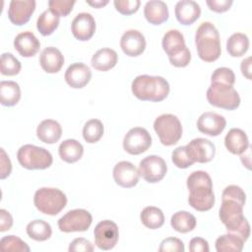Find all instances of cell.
Returning a JSON list of instances; mask_svg holds the SVG:
<instances>
[{
    "label": "cell",
    "mask_w": 252,
    "mask_h": 252,
    "mask_svg": "<svg viewBox=\"0 0 252 252\" xmlns=\"http://www.w3.org/2000/svg\"><path fill=\"white\" fill-rule=\"evenodd\" d=\"M198 56L205 62L216 61L220 53V37L218 29L211 22L202 23L195 33Z\"/></svg>",
    "instance_id": "cell-3"
},
{
    "label": "cell",
    "mask_w": 252,
    "mask_h": 252,
    "mask_svg": "<svg viewBox=\"0 0 252 252\" xmlns=\"http://www.w3.org/2000/svg\"><path fill=\"white\" fill-rule=\"evenodd\" d=\"M225 148L233 155H241L249 147V140L246 133L239 128H232L224 138Z\"/></svg>",
    "instance_id": "cell-26"
},
{
    "label": "cell",
    "mask_w": 252,
    "mask_h": 252,
    "mask_svg": "<svg viewBox=\"0 0 252 252\" xmlns=\"http://www.w3.org/2000/svg\"><path fill=\"white\" fill-rule=\"evenodd\" d=\"M189 250L191 252H209V243L202 237H194L189 242Z\"/></svg>",
    "instance_id": "cell-48"
},
{
    "label": "cell",
    "mask_w": 252,
    "mask_h": 252,
    "mask_svg": "<svg viewBox=\"0 0 252 252\" xmlns=\"http://www.w3.org/2000/svg\"><path fill=\"white\" fill-rule=\"evenodd\" d=\"M92 221L93 218L90 212L84 209H75L67 212L58 220V227L63 232L86 231Z\"/></svg>",
    "instance_id": "cell-10"
},
{
    "label": "cell",
    "mask_w": 252,
    "mask_h": 252,
    "mask_svg": "<svg viewBox=\"0 0 252 252\" xmlns=\"http://www.w3.org/2000/svg\"><path fill=\"white\" fill-rule=\"evenodd\" d=\"M34 9V0H12L9 4L8 18L12 24L22 26L30 21Z\"/></svg>",
    "instance_id": "cell-15"
},
{
    "label": "cell",
    "mask_w": 252,
    "mask_h": 252,
    "mask_svg": "<svg viewBox=\"0 0 252 252\" xmlns=\"http://www.w3.org/2000/svg\"><path fill=\"white\" fill-rule=\"evenodd\" d=\"M59 16L53 13L50 9L43 11L36 21V28L38 32L46 36L50 35L59 25Z\"/></svg>",
    "instance_id": "cell-34"
},
{
    "label": "cell",
    "mask_w": 252,
    "mask_h": 252,
    "mask_svg": "<svg viewBox=\"0 0 252 252\" xmlns=\"http://www.w3.org/2000/svg\"><path fill=\"white\" fill-rule=\"evenodd\" d=\"M74 0H50L48 1L49 9L59 17L69 15L75 5Z\"/></svg>",
    "instance_id": "cell-42"
},
{
    "label": "cell",
    "mask_w": 252,
    "mask_h": 252,
    "mask_svg": "<svg viewBox=\"0 0 252 252\" xmlns=\"http://www.w3.org/2000/svg\"><path fill=\"white\" fill-rule=\"evenodd\" d=\"M249 48V38L245 33L235 32L231 34L226 41V50L232 57L244 55Z\"/></svg>",
    "instance_id": "cell-31"
},
{
    "label": "cell",
    "mask_w": 252,
    "mask_h": 252,
    "mask_svg": "<svg viewBox=\"0 0 252 252\" xmlns=\"http://www.w3.org/2000/svg\"><path fill=\"white\" fill-rule=\"evenodd\" d=\"M64 78L71 88L82 89L91 81L92 71L88 65L82 62H76L67 68Z\"/></svg>",
    "instance_id": "cell-20"
},
{
    "label": "cell",
    "mask_w": 252,
    "mask_h": 252,
    "mask_svg": "<svg viewBox=\"0 0 252 252\" xmlns=\"http://www.w3.org/2000/svg\"><path fill=\"white\" fill-rule=\"evenodd\" d=\"M140 219L142 223L150 229L159 228L164 223V215L162 211L154 206L144 208L140 214Z\"/></svg>",
    "instance_id": "cell-32"
},
{
    "label": "cell",
    "mask_w": 252,
    "mask_h": 252,
    "mask_svg": "<svg viewBox=\"0 0 252 252\" xmlns=\"http://www.w3.org/2000/svg\"><path fill=\"white\" fill-rule=\"evenodd\" d=\"M21 62L12 53H2L0 60V71L4 76H15L20 73Z\"/></svg>",
    "instance_id": "cell-38"
},
{
    "label": "cell",
    "mask_w": 252,
    "mask_h": 252,
    "mask_svg": "<svg viewBox=\"0 0 252 252\" xmlns=\"http://www.w3.org/2000/svg\"><path fill=\"white\" fill-rule=\"evenodd\" d=\"M174 14L180 24L189 26L199 19L201 8L199 4L193 0H181L176 3Z\"/></svg>",
    "instance_id": "cell-21"
},
{
    "label": "cell",
    "mask_w": 252,
    "mask_h": 252,
    "mask_svg": "<svg viewBox=\"0 0 252 252\" xmlns=\"http://www.w3.org/2000/svg\"><path fill=\"white\" fill-rule=\"evenodd\" d=\"M87 3L94 8H101L108 4L107 0H95V1H87Z\"/></svg>",
    "instance_id": "cell-51"
},
{
    "label": "cell",
    "mask_w": 252,
    "mask_h": 252,
    "mask_svg": "<svg viewBox=\"0 0 252 252\" xmlns=\"http://www.w3.org/2000/svg\"><path fill=\"white\" fill-rule=\"evenodd\" d=\"M232 0H207L206 4L210 10L216 13H223L227 11L232 5Z\"/></svg>",
    "instance_id": "cell-47"
},
{
    "label": "cell",
    "mask_w": 252,
    "mask_h": 252,
    "mask_svg": "<svg viewBox=\"0 0 252 252\" xmlns=\"http://www.w3.org/2000/svg\"><path fill=\"white\" fill-rule=\"evenodd\" d=\"M187 188L189 190L188 203L199 212H206L215 204L213 182L211 176L203 170L193 171L187 177Z\"/></svg>",
    "instance_id": "cell-1"
},
{
    "label": "cell",
    "mask_w": 252,
    "mask_h": 252,
    "mask_svg": "<svg viewBox=\"0 0 252 252\" xmlns=\"http://www.w3.org/2000/svg\"><path fill=\"white\" fill-rule=\"evenodd\" d=\"M196 223V218L186 211L176 212L170 219V224L172 228L181 233L192 231L195 228Z\"/></svg>",
    "instance_id": "cell-30"
},
{
    "label": "cell",
    "mask_w": 252,
    "mask_h": 252,
    "mask_svg": "<svg viewBox=\"0 0 252 252\" xmlns=\"http://www.w3.org/2000/svg\"><path fill=\"white\" fill-rule=\"evenodd\" d=\"M39 64L41 68L49 74L57 73L64 64V56L62 52L53 46L45 47L39 55Z\"/></svg>",
    "instance_id": "cell-23"
},
{
    "label": "cell",
    "mask_w": 252,
    "mask_h": 252,
    "mask_svg": "<svg viewBox=\"0 0 252 252\" xmlns=\"http://www.w3.org/2000/svg\"><path fill=\"white\" fill-rule=\"evenodd\" d=\"M95 245L101 250L112 249L119 238L118 226L109 220L99 221L94 230Z\"/></svg>",
    "instance_id": "cell-13"
},
{
    "label": "cell",
    "mask_w": 252,
    "mask_h": 252,
    "mask_svg": "<svg viewBox=\"0 0 252 252\" xmlns=\"http://www.w3.org/2000/svg\"><path fill=\"white\" fill-rule=\"evenodd\" d=\"M104 132L103 124L98 119H90L83 128V137L87 143L93 144L98 142Z\"/></svg>",
    "instance_id": "cell-36"
},
{
    "label": "cell",
    "mask_w": 252,
    "mask_h": 252,
    "mask_svg": "<svg viewBox=\"0 0 252 252\" xmlns=\"http://www.w3.org/2000/svg\"><path fill=\"white\" fill-rule=\"evenodd\" d=\"M33 203L40 213L48 216H56L66 207L67 197L57 188L42 187L35 191Z\"/></svg>",
    "instance_id": "cell-6"
},
{
    "label": "cell",
    "mask_w": 252,
    "mask_h": 252,
    "mask_svg": "<svg viewBox=\"0 0 252 252\" xmlns=\"http://www.w3.org/2000/svg\"><path fill=\"white\" fill-rule=\"evenodd\" d=\"M183 242L176 237H167L160 242L159 252H184Z\"/></svg>",
    "instance_id": "cell-44"
},
{
    "label": "cell",
    "mask_w": 252,
    "mask_h": 252,
    "mask_svg": "<svg viewBox=\"0 0 252 252\" xmlns=\"http://www.w3.org/2000/svg\"><path fill=\"white\" fill-rule=\"evenodd\" d=\"M58 153L62 160L68 163H74L82 158L84 154V147L75 139H67L60 144Z\"/></svg>",
    "instance_id": "cell-28"
},
{
    "label": "cell",
    "mask_w": 252,
    "mask_h": 252,
    "mask_svg": "<svg viewBox=\"0 0 252 252\" xmlns=\"http://www.w3.org/2000/svg\"><path fill=\"white\" fill-rule=\"evenodd\" d=\"M226 126L225 118L216 112L206 111L202 113L197 120L198 130L206 135L216 137L224 130Z\"/></svg>",
    "instance_id": "cell-16"
},
{
    "label": "cell",
    "mask_w": 252,
    "mask_h": 252,
    "mask_svg": "<svg viewBox=\"0 0 252 252\" xmlns=\"http://www.w3.org/2000/svg\"><path fill=\"white\" fill-rule=\"evenodd\" d=\"M0 178L5 179L12 171V163L3 148L0 149Z\"/></svg>",
    "instance_id": "cell-46"
},
{
    "label": "cell",
    "mask_w": 252,
    "mask_h": 252,
    "mask_svg": "<svg viewBox=\"0 0 252 252\" xmlns=\"http://www.w3.org/2000/svg\"><path fill=\"white\" fill-rule=\"evenodd\" d=\"M244 241L237 235L227 232L217 238L216 250L218 252H240L243 249Z\"/></svg>",
    "instance_id": "cell-35"
},
{
    "label": "cell",
    "mask_w": 252,
    "mask_h": 252,
    "mask_svg": "<svg viewBox=\"0 0 252 252\" xmlns=\"http://www.w3.org/2000/svg\"><path fill=\"white\" fill-rule=\"evenodd\" d=\"M120 47L122 51L130 57L139 56L146 48L145 36L137 30H128L120 38Z\"/></svg>",
    "instance_id": "cell-19"
},
{
    "label": "cell",
    "mask_w": 252,
    "mask_h": 252,
    "mask_svg": "<svg viewBox=\"0 0 252 252\" xmlns=\"http://www.w3.org/2000/svg\"><path fill=\"white\" fill-rule=\"evenodd\" d=\"M154 129L163 146L177 144L182 136V125L177 116L173 114H161L154 122Z\"/></svg>",
    "instance_id": "cell-9"
},
{
    "label": "cell",
    "mask_w": 252,
    "mask_h": 252,
    "mask_svg": "<svg viewBox=\"0 0 252 252\" xmlns=\"http://www.w3.org/2000/svg\"><path fill=\"white\" fill-rule=\"evenodd\" d=\"M95 21L90 13H79L73 19L71 24V31L75 38L86 41L93 37L95 32Z\"/></svg>",
    "instance_id": "cell-18"
},
{
    "label": "cell",
    "mask_w": 252,
    "mask_h": 252,
    "mask_svg": "<svg viewBox=\"0 0 252 252\" xmlns=\"http://www.w3.org/2000/svg\"><path fill=\"white\" fill-rule=\"evenodd\" d=\"M140 176L149 183H157L160 181L166 174L167 165L162 158L151 155L144 158L138 167Z\"/></svg>",
    "instance_id": "cell-11"
},
{
    "label": "cell",
    "mask_w": 252,
    "mask_h": 252,
    "mask_svg": "<svg viewBox=\"0 0 252 252\" xmlns=\"http://www.w3.org/2000/svg\"><path fill=\"white\" fill-rule=\"evenodd\" d=\"M0 248L4 252H29V245L16 235H6L0 240Z\"/></svg>",
    "instance_id": "cell-37"
},
{
    "label": "cell",
    "mask_w": 252,
    "mask_h": 252,
    "mask_svg": "<svg viewBox=\"0 0 252 252\" xmlns=\"http://www.w3.org/2000/svg\"><path fill=\"white\" fill-rule=\"evenodd\" d=\"M118 60V55L115 50L111 48H101L98 49L92 57L91 64L92 66L101 72H106L112 69Z\"/></svg>",
    "instance_id": "cell-27"
},
{
    "label": "cell",
    "mask_w": 252,
    "mask_h": 252,
    "mask_svg": "<svg viewBox=\"0 0 252 252\" xmlns=\"http://www.w3.org/2000/svg\"><path fill=\"white\" fill-rule=\"evenodd\" d=\"M221 200H231L244 206L246 202V195L243 189L237 185L226 186L221 194Z\"/></svg>",
    "instance_id": "cell-41"
},
{
    "label": "cell",
    "mask_w": 252,
    "mask_h": 252,
    "mask_svg": "<svg viewBox=\"0 0 252 252\" xmlns=\"http://www.w3.org/2000/svg\"><path fill=\"white\" fill-rule=\"evenodd\" d=\"M21 98V89L14 81L0 82V102L4 106H14Z\"/></svg>",
    "instance_id": "cell-29"
},
{
    "label": "cell",
    "mask_w": 252,
    "mask_h": 252,
    "mask_svg": "<svg viewBox=\"0 0 252 252\" xmlns=\"http://www.w3.org/2000/svg\"><path fill=\"white\" fill-rule=\"evenodd\" d=\"M144 15L152 25H160L168 19V8L165 2L160 0L148 1L144 7Z\"/></svg>",
    "instance_id": "cell-24"
},
{
    "label": "cell",
    "mask_w": 252,
    "mask_h": 252,
    "mask_svg": "<svg viewBox=\"0 0 252 252\" xmlns=\"http://www.w3.org/2000/svg\"><path fill=\"white\" fill-rule=\"evenodd\" d=\"M19 163L27 169H45L53 161L52 155L44 148L27 144L22 146L17 153Z\"/></svg>",
    "instance_id": "cell-7"
},
{
    "label": "cell",
    "mask_w": 252,
    "mask_h": 252,
    "mask_svg": "<svg viewBox=\"0 0 252 252\" xmlns=\"http://www.w3.org/2000/svg\"><path fill=\"white\" fill-rule=\"evenodd\" d=\"M227 232L237 235L244 242L250 235V224L243 215V206L235 201L222 200L219 213Z\"/></svg>",
    "instance_id": "cell-4"
},
{
    "label": "cell",
    "mask_w": 252,
    "mask_h": 252,
    "mask_svg": "<svg viewBox=\"0 0 252 252\" xmlns=\"http://www.w3.org/2000/svg\"><path fill=\"white\" fill-rule=\"evenodd\" d=\"M162 48L169 62L175 67H186L191 60V52L185 45L183 34L178 30H169L162 37Z\"/></svg>",
    "instance_id": "cell-5"
},
{
    "label": "cell",
    "mask_w": 252,
    "mask_h": 252,
    "mask_svg": "<svg viewBox=\"0 0 252 252\" xmlns=\"http://www.w3.org/2000/svg\"><path fill=\"white\" fill-rule=\"evenodd\" d=\"M115 9L122 15H132L136 13L141 5L140 0H115L113 2Z\"/></svg>",
    "instance_id": "cell-43"
},
{
    "label": "cell",
    "mask_w": 252,
    "mask_h": 252,
    "mask_svg": "<svg viewBox=\"0 0 252 252\" xmlns=\"http://www.w3.org/2000/svg\"><path fill=\"white\" fill-rule=\"evenodd\" d=\"M185 147L189 157L194 162H209L214 158L216 154L215 145L205 138L193 139Z\"/></svg>",
    "instance_id": "cell-14"
},
{
    "label": "cell",
    "mask_w": 252,
    "mask_h": 252,
    "mask_svg": "<svg viewBox=\"0 0 252 252\" xmlns=\"http://www.w3.org/2000/svg\"><path fill=\"white\" fill-rule=\"evenodd\" d=\"M62 135L61 125L53 119L42 120L36 128L37 138L45 144H54L59 141Z\"/></svg>",
    "instance_id": "cell-25"
},
{
    "label": "cell",
    "mask_w": 252,
    "mask_h": 252,
    "mask_svg": "<svg viewBox=\"0 0 252 252\" xmlns=\"http://www.w3.org/2000/svg\"><path fill=\"white\" fill-rule=\"evenodd\" d=\"M131 90L140 100L158 102L168 95L169 84L160 76L140 75L133 80Z\"/></svg>",
    "instance_id": "cell-2"
},
{
    "label": "cell",
    "mask_w": 252,
    "mask_h": 252,
    "mask_svg": "<svg viewBox=\"0 0 252 252\" xmlns=\"http://www.w3.org/2000/svg\"><path fill=\"white\" fill-rule=\"evenodd\" d=\"M235 82V75L230 68L220 67L217 68L211 76V84L219 83L227 86H232Z\"/></svg>",
    "instance_id": "cell-39"
},
{
    "label": "cell",
    "mask_w": 252,
    "mask_h": 252,
    "mask_svg": "<svg viewBox=\"0 0 252 252\" xmlns=\"http://www.w3.org/2000/svg\"><path fill=\"white\" fill-rule=\"evenodd\" d=\"M26 229L28 235L35 241H45L52 234L51 225L42 220H32L28 223Z\"/></svg>",
    "instance_id": "cell-33"
},
{
    "label": "cell",
    "mask_w": 252,
    "mask_h": 252,
    "mask_svg": "<svg viewBox=\"0 0 252 252\" xmlns=\"http://www.w3.org/2000/svg\"><path fill=\"white\" fill-rule=\"evenodd\" d=\"M13 225V218L11 214L5 209L0 210V231L9 230Z\"/></svg>",
    "instance_id": "cell-49"
},
{
    "label": "cell",
    "mask_w": 252,
    "mask_h": 252,
    "mask_svg": "<svg viewBox=\"0 0 252 252\" xmlns=\"http://www.w3.org/2000/svg\"><path fill=\"white\" fill-rule=\"evenodd\" d=\"M14 47L23 57L34 56L40 47V42L32 32H23L14 39Z\"/></svg>",
    "instance_id": "cell-22"
},
{
    "label": "cell",
    "mask_w": 252,
    "mask_h": 252,
    "mask_svg": "<svg viewBox=\"0 0 252 252\" xmlns=\"http://www.w3.org/2000/svg\"><path fill=\"white\" fill-rule=\"evenodd\" d=\"M209 103L213 106L233 110L240 104V96L232 86L213 83L206 94Z\"/></svg>",
    "instance_id": "cell-8"
},
{
    "label": "cell",
    "mask_w": 252,
    "mask_h": 252,
    "mask_svg": "<svg viewBox=\"0 0 252 252\" xmlns=\"http://www.w3.org/2000/svg\"><path fill=\"white\" fill-rule=\"evenodd\" d=\"M240 69L242 75L248 80H251V57H247L242 60Z\"/></svg>",
    "instance_id": "cell-50"
},
{
    "label": "cell",
    "mask_w": 252,
    "mask_h": 252,
    "mask_svg": "<svg viewBox=\"0 0 252 252\" xmlns=\"http://www.w3.org/2000/svg\"><path fill=\"white\" fill-rule=\"evenodd\" d=\"M152 145L150 133L142 127L131 128L123 139V149L130 155L145 153Z\"/></svg>",
    "instance_id": "cell-12"
},
{
    "label": "cell",
    "mask_w": 252,
    "mask_h": 252,
    "mask_svg": "<svg viewBox=\"0 0 252 252\" xmlns=\"http://www.w3.org/2000/svg\"><path fill=\"white\" fill-rule=\"evenodd\" d=\"M171 160L178 168H187L194 163L189 157L185 146H180L173 150L171 154Z\"/></svg>",
    "instance_id": "cell-40"
},
{
    "label": "cell",
    "mask_w": 252,
    "mask_h": 252,
    "mask_svg": "<svg viewBox=\"0 0 252 252\" xmlns=\"http://www.w3.org/2000/svg\"><path fill=\"white\" fill-rule=\"evenodd\" d=\"M113 178L116 184L124 188H131L139 182V171L135 165L127 160L117 162L113 167Z\"/></svg>",
    "instance_id": "cell-17"
},
{
    "label": "cell",
    "mask_w": 252,
    "mask_h": 252,
    "mask_svg": "<svg viewBox=\"0 0 252 252\" xmlns=\"http://www.w3.org/2000/svg\"><path fill=\"white\" fill-rule=\"evenodd\" d=\"M69 252H92L94 246L88 239L84 237L75 238L69 245Z\"/></svg>",
    "instance_id": "cell-45"
}]
</instances>
